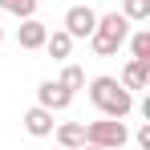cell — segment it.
I'll use <instances>...</instances> for the list:
<instances>
[{
    "label": "cell",
    "instance_id": "9c48e42d",
    "mask_svg": "<svg viewBox=\"0 0 150 150\" xmlns=\"http://www.w3.org/2000/svg\"><path fill=\"white\" fill-rule=\"evenodd\" d=\"M57 142H61L65 150H81V146H85V126H81V122L57 126Z\"/></svg>",
    "mask_w": 150,
    "mask_h": 150
},
{
    "label": "cell",
    "instance_id": "2e32d148",
    "mask_svg": "<svg viewBox=\"0 0 150 150\" xmlns=\"http://www.w3.org/2000/svg\"><path fill=\"white\" fill-rule=\"evenodd\" d=\"M81 150H101V146H89V142H85V146H81Z\"/></svg>",
    "mask_w": 150,
    "mask_h": 150
},
{
    "label": "cell",
    "instance_id": "e0dca14e",
    "mask_svg": "<svg viewBox=\"0 0 150 150\" xmlns=\"http://www.w3.org/2000/svg\"><path fill=\"white\" fill-rule=\"evenodd\" d=\"M0 45H4V28H0Z\"/></svg>",
    "mask_w": 150,
    "mask_h": 150
},
{
    "label": "cell",
    "instance_id": "5bb4252c",
    "mask_svg": "<svg viewBox=\"0 0 150 150\" xmlns=\"http://www.w3.org/2000/svg\"><path fill=\"white\" fill-rule=\"evenodd\" d=\"M130 53H134L138 61H150V33H146V28L130 37Z\"/></svg>",
    "mask_w": 150,
    "mask_h": 150
},
{
    "label": "cell",
    "instance_id": "ba28073f",
    "mask_svg": "<svg viewBox=\"0 0 150 150\" xmlns=\"http://www.w3.org/2000/svg\"><path fill=\"white\" fill-rule=\"evenodd\" d=\"M118 81H122L126 89H146V85H150V61H138V57H134V61L122 69Z\"/></svg>",
    "mask_w": 150,
    "mask_h": 150
},
{
    "label": "cell",
    "instance_id": "30bf717a",
    "mask_svg": "<svg viewBox=\"0 0 150 150\" xmlns=\"http://www.w3.org/2000/svg\"><path fill=\"white\" fill-rule=\"evenodd\" d=\"M45 49H49L53 61H65V57H69V49H73V37H69L65 28H61V33H49V37H45Z\"/></svg>",
    "mask_w": 150,
    "mask_h": 150
},
{
    "label": "cell",
    "instance_id": "8992f818",
    "mask_svg": "<svg viewBox=\"0 0 150 150\" xmlns=\"http://www.w3.org/2000/svg\"><path fill=\"white\" fill-rule=\"evenodd\" d=\"M45 37H49V28L41 25L37 16H28L25 25L16 28V45L21 49H45Z\"/></svg>",
    "mask_w": 150,
    "mask_h": 150
},
{
    "label": "cell",
    "instance_id": "4fadbf2b",
    "mask_svg": "<svg viewBox=\"0 0 150 150\" xmlns=\"http://www.w3.org/2000/svg\"><path fill=\"white\" fill-rule=\"evenodd\" d=\"M122 16L126 21H150V0H126Z\"/></svg>",
    "mask_w": 150,
    "mask_h": 150
},
{
    "label": "cell",
    "instance_id": "7c38bea8",
    "mask_svg": "<svg viewBox=\"0 0 150 150\" xmlns=\"http://www.w3.org/2000/svg\"><path fill=\"white\" fill-rule=\"evenodd\" d=\"M57 81H61V85H65V89L73 93V89H81V85H85V69H81V65H65Z\"/></svg>",
    "mask_w": 150,
    "mask_h": 150
},
{
    "label": "cell",
    "instance_id": "d6986e66",
    "mask_svg": "<svg viewBox=\"0 0 150 150\" xmlns=\"http://www.w3.org/2000/svg\"><path fill=\"white\" fill-rule=\"evenodd\" d=\"M118 150H122V146H118Z\"/></svg>",
    "mask_w": 150,
    "mask_h": 150
},
{
    "label": "cell",
    "instance_id": "5b68a950",
    "mask_svg": "<svg viewBox=\"0 0 150 150\" xmlns=\"http://www.w3.org/2000/svg\"><path fill=\"white\" fill-rule=\"evenodd\" d=\"M69 101H73V93L61 81H41L37 85V105H45V110H65Z\"/></svg>",
    "mask_w": 150,
    "mask_h": 150
},
{
    "label": "cell",
    "instance_id": "8fae6325",
    "mask_svg": "<svg viewBox=\"0 0 150 150\" xmlns=\"http://www.w3.org/2000/svg\"><path fill=\"white\" fill-rule=\"evenodd\" d=\"M0 8H4V12H12V16H21V21L37 16V0H0Z\"/></svg>",
    "mask_w": 150,
    "mask_h": 150
},
{
    "label": "cell",
    "instance_id": "7a4b0ae2",
    "mask_svg": "<svg viewBox=\"0 0 150 150\" xmlns=\"http://www.w3.org/2000/svg\"><path fill=\"white\" fill-rule=\"evenodd\" d=\"M126 37H130V21L122 12H105V16H98V25L89 33V45H93L98 57H114L126 45Z\"/></svg>",
    "mask_w": 150,
    "mask_h": 150
},
{
    "label": "cell",
    "instance_id": "52a82bcc",
    "mask_svg": "<svg viewBox=\"0 0 150 150\" xmlns=\"http://www.w3.org/2000/svg\"><path fill=\"white\" fill-rule=\"evenodd\" d=\"M25 130L33 134V138H49V134H53V110L33 105V110L25 114Z\"/></svg>",
    "mask_w": 150,
    "mask_h": 150
},
{
    "label": "cell",
    "instance_id": "9a60e30c",
    "mask_svg": "<svg viewBox=\"0 0 150 150\" xmlns=\"http://www.w3.org/2000/svg\"><path fill=\"white\" fill-rule=\"evenodd\" d=\"M134 142H138V150H150V126H142V130L134 134Z\"/></svg>",
    "mask_w": 150,
    "mask_h": 150
},
{
    "label": "cell",
    "instance_id": "3957f363",
    "mask_svg": "<svg viewBox=\"0 0 150 150\" xmlns=\"http://www.w3.org/2000/svg\"><path fill=\"white\" fill-rule=\"evenodd\" d=\"M126 138H130V130H126L122 118H101V122H89V126H85V142H89V146H101V150L126 146Z\"/></svg>",
    "mask_w": 150,
    "mask_h": 150
},
{
    "label": "cell",
    "instance_id": "ac0fdd59",
    "mask_svg": "<svg viewBox=\"0 0 150 150\" xmlns=\"http://www.w3.org/2000/svg\"><path fill=\"white\" fill-rule=\"evenodd\" d=\"M57 150H65V146H57Z\"/></svg>",
    "mask_w": 150,
    "mask_h": 150
},
{
    "label": "cell",
    "instance_id": "277c9868",
    "mask_svg": "<svg viewBox=\"0 0 150 150\" xmlns=\"http://www.w3.org/2000/svg\"><path fill=\"white\" fill-rule=\"evenodd\" d=\"M93 25H98V12H93L89 4H73V8L65 12V33H69L73 41H85V37L93 33Z\"/></svg>",
    "mask_w": 150,
    "mask_h": 150
},
{
    "label": "cell",
    "instance_id": "6da1fadb",
    "mask_svg": "<svg viewBox=\"0 0 150 150\" xmlns=\"http://www.w3.org/2000/svg\"><path fill=\"white\" fill-rule=\"evenodd\" d=\"M89 101L101 110V118H126L134 110V98L118 77H93L89 81Z\"/></svg>",
    "mask_w": 150,
    "mask_h": 150
}]
</instances>
